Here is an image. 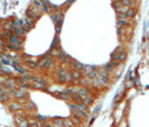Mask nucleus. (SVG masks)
Segmentation results:
<instances>
[{
    "label": "nucleus",
    "instance_id": "obj_1",
    "mask_svg": "<svg viewBox=\"0 0 149 127\" xmlns=\"http://www.w3.org/2000/svg\"><path fill=\"white\" fill-rule=\"evenodd\" d=\"M39 12L40 11L37 9L35 6H32L29 7L26 11V15H27V18H30V19H37L39 18Z\"/></svg>",
    "mask_w": 149,
    "mask_h": 127
},
{
    "label": "nucleus",
    "instance_id": "obj_2",
    "mask_svg": "<svg viewBox=\"0 0 149 127\" xmlns=\"http://www.w3.org/2000/svg\"><path fill=\"white\" fill-rule=\"evenodd\" d=\"M92 81H93V86L98 87V88H103L104 86H108V78H104V77L98 75V77L95 79H93Z\"/></svg>",
    "mask_w": 149,
    "mask_h": 127
},
{
    "label": "nucleus",
    "instance_id": "obj_3",
    "mask_svg": "<svg viewBox=\"0 0 149 127\" xmlns=\"http://www.w3.org/2000/svg\"><path fill=\"white\" fill-rule=\"evenodd\" d=\"M7 43H9L11 45H15V46H20V47H21V45H22V41L20 39V36L15 35V34H11V36L7 39Z\"/></svg>",
    "mask_w": 149,
    "mask_h": 127
},
{
    "label": "nucleus",
    "instance_id": "obj_4",
    "mask_svg": "<svg viewBox=\"0 0 149 127\" xmlns=\"http://www.w3.org/2000/svg\"><path fill=\"white\" fill-rule=\"evenodd\" d=\"M11 96H14L16 99H26V91H22L20 89H12L9 91Z\"/></svg>",
    "mask_w": 149,
    "mask_h": 127
},
{
    "label": "nucleus",
    "instance_id": "obj_5",
    "mask_svg": "<svg viewBox=\"0 0 149 127\" xmlns=\"http://www.w3.org/2000/svg\"><path fill=\"white\" fill-rule=\"evenodd\" d=\"M111 60H116L119 61V62H123V61L127 60V53H116L113 52L111 54Z\"/></svg>",
    "mask_w": 149,
    "mask_h": 127
},
{
    "label": "nucleus",
    "instance_id": "obj_6",
    "mask_svg": "<svg viewBox=\"0 0 149 127\" xmlns=\"http://www.w3.org/2000/svg\"><path fill=\"white\" fill-rule=\"evenodd\" d=\"M51 18H52V20H53V22L57 24L59 20H62L63 19V12H61V11H56L55 14H52L51 15Z\"/></svg>",
    "mask_w": 149,
    "mask_h": 127
},
{
    "label": "nucleus",
    "instance_id": "obj_7",
    "mask_svg": "<svg viewBox=\"0 0 149 127\" xmlns=\"http://www.w3.org/2000/svg\"><path fill=\"white\" fill-rule=\"evenodd\" d=\"M69 64H71V67H72L73 70H79V71H81V70H83L84 69L83 64L80 63V62H77L76 60H72Z\"/></svg>",
    "mask_w": 149,
    "mask_h": 127
},
{
    "label": "nucleus",
    "instance_id": "obj_8",
    "mask_svg": "<svg viewBox=\"0 0 149 127\" xmlns=\"http://www.w3.org/2000/svg\"><path fill=\"white\" fill-rule=\"evenodd\" d=\"M8 107H9V109H10L11 111H18L19 109H21V105L18 104L17 101H11V102H9V104H8Z\"/></svg>",
    "mask_w": 149,
    "mask_h": 127
},
{
    "label": "nucleus",
    "instance_id": "obj_9",
    "mask_svg": "<svg viewBox=\"0 0 149 127\" xmlns=\"http://www.w3.org/2000/svg\"><path fill=\"white\" fill-rule=\"evenodd\" d=\"M71 91L69 90H64V91H61L57 94V97L61 98V99H64V100H67L69 97H71Z\"/></svg>",
    "mask_w": 149,
    "mask_h": 127
},
{
    "label": "nucleus",
    "instance_id": "obj_10",
    "mask_svg": "<svg viewBox=\"0 0 149 127\" xmlns=\"http://www.w3.org/2000/svg\"><path fill=\"white\" fill-rule=\"evenodd\" d=\"M77 94L81 97V99H83V98L90 96V90L86 89V88H80L79 91H77Z\"/></svg>",
    "mask_w": 149,
    "mask_h": 127
},
{
    "label": "nucleus",
    "instance_id": "obj_11",
    "mask_svg": "<svg viewBox=\"0 0 149 127\" xmlns=\"http://www.w3.org/2000/svg\"><path fill=\"white\" fill-rule=\"evenodd\" d=\"M71 75L73 78V81H80V79L82 78V72L79 70H73L71 72Z\"/></svg>",
    "mask_w": 149,
    "mask_h": 127
},
{
    "label": "nucleus",
    "instance_id": "obj_12",
    "mask_svg": "<svg viewBox=\"0 0 149 127\" xmlns=\"http://www.w3.org/2000/svg\"><path fill=\"white\" fill-rule=\"evenodd\" d=\"M2 26H4L5 30H8V32H10V33L14 32V27H12V24H11L10 20H6V22H4Z\"/></svg>",
    "mask_w": 149,
    "mask_h": 127
},
{
    "label": "nucleus",
    "instance_id": "obj_13",
    "mask_svg": "<svg viewBox=\"0 0 149 127\" xmlns=\"http://www.w3.org/2000/svg\"><path fill=\"white\" fill-rule=\"evenodd\" d=\"M96 73H98V75H100V77H104V78L109 79V74L106 72V70L103 69V66L96 67Z\"/></svg>",
    "mask_w": 149,
    "mask_h": 127
},
{
    "label": "nucleus",
    "instance_id": "obj_14",
    "mask_svg": "<svg viewBox=\"0 0 149 127\" xmlns=\"http://www.w3.org/2000/svg\"><path fill=\"white\" fill-rule=\"evenodd\" d=\"M10 36H11V33H10V32H8V30L4 29L1 33H0V39H2V41L5 39V41L7 42V39L10 37Z\"/></svg>",
    "mask_w": 149,
    "mask_h": 127
},
{
    "label": "nucleus",
    "instance_id": "obj_15",
    "mask_svg": "<svg viewBox=\"0 0 149 127\" xmlns=\"http://www.w3.org/2000/svg\"><path fill=\"white\" fill-rule=\"evenodd\" d=\"M14 34L15 35H18L20 37H24L26 35V32L22 29L21 27H17V28H14Z\"/></svg>",
    "mask_w": 149,
    "mask_h": 127
},
{
    "label": "nucleus",
    "instance_id": "obj_16",
    "mask_svg": "<svg viewBox=\"0 0 149 127\" xmlns=\"http://www.w3.org/2000/svg\"><path fill=\"white\" fill-rule=\"evenodd\" d=\"M90 81H91V80H90L89 78H81L79 84H81V86L83 87V88H86V86H89V84H90Z\"/></svg>",
    "mask_w": 149,
    "mask_h": 127
},
{
    "label": "nucleus",
    "instance_id": "obj_17",
    "mask_svg": "<svg viewBox=\"0 0 149 127\" xmlns=\"http://www.w3.org/2000/svg\"><path fill=\"white\" fill-rule=\"evenodd\" d=\"M30 87L32 88H34V89H39V90H46V88H45V86H43L40 82H32V84H30Z\"/></svg>",
    "mask_w": 149,
    "mask_h": 127
},
{
    "label": "nucleus",
    "instance_id": "obj_18",
    "mask_svg": "<svg viewBox=\"0 0 149 127\" xmlns=\"http://www.w3.org/2000/svg\"><path fill=\"white\" fill-rule=\"evenodd\" d=\"M83 70L85 72V74H87V73H90L92 71H96V66H94V65H84Z\"/></svg>",
    "mask_w": 149,
    "mask_h": 127
},
{
    "label": "nucleus",
    "instance_id": "obj_19",
    "mask_svg": "<svg viewBox=\"0 0 149 127\" xmlns=\"http://www.w3.org/2000/svg\"><path fill=\"white\" fill-rule=\"evenodd\" d=\"M0 72H1L2 74H4V73H6L7 75L11 74V71L7 67V65H0Z\"/></svg>",
    "mask_w": 149,
    "mask_h": 127
},
{
    "label": "nucleus",
    "instance_id": "obj_20",
    "mask_svg": "<svg viewBox=\"0 0 149 127\" xmlns=\"http://www.w3.org/2000/svg\"><path fill=\"white\" fill-rule=\"evenodd\" d=\"M9 98H10V94H9V91H7L5 94L0 96V102H5V101L9 100Z\"/></svg>",
    "mask_w": 149,
    "mask_h": 127
},
{
    "label": "nucleus",
    "instance_id": "obj_21",
    "mask_svg": "<svg viewBox=\"0 0 149 127\" xmlns=\"http://www.w3.org/2000/svg\"><path fill=\"white\" fill-rule=\"evenodd\" d=\"M82 101H83L84 104H86V105L89 106V105H91V104H93V98H92L91 96H87V97L83 98Z\"/></svg>",
    "mask_w": 149,
    "mask_h": 127
},
{
    "label": "nucleus",
    "instance_id": "obj_22",
    "mask_svg": "<svg viewBox=\"0 0 149 127\" xmlns=\"http://www.w3.org/2000/svg\"><path fill=\"white\" fill-rule=\"evenodd\" d=\"M69 120L72 121L73 125H79V124H80V118H79L76 115H73V116L69 118Z\"/></svg>",
    "mask_w": 149,
    "mask_h": 127
},
{
    "label": "nucleus",
    "instance_id": "obj_23",
    "mask_svg": "<svg viewBox=\"0 0 149 127\" xmlns=\"http://www.w3.org/2000/svg\"><path fill=\"white\" fill-rule=\"evenodd\" d=\"M22 61L25 62V63H32V62H36V60L34 59V57H30V56H27V55H25L24 57H22Z\"/></svg>",
    "mask_w": 149,
    "mask_h": 127
},
{
    "label": "nucleus",
    "instance_id": "obj_24",
    "mask_svg": "<svg viewBox=\"0 0 149 127\" xmlns=\"http://www.w3.org/2000/svg\"><path fill=\"white\" fill-rule=\"evenodd\" d=\"M63 126L64 127H73L74 125H73L72 121L69 120V118H65V119H63Z\"/></svg>",
    "mask_w": 149,
    "mask_h": 127
},
{
    "label": "nucleus",
    "instance_id": "obj_25",
    "mask_svg": "<svg viewBox=\"0 0 149 127\" xmlns=\"http://www.w3.org/2000/svg\"><path fill=\"white\" fill-rule=\"evenodd\" d=\"M118 26H130V22H127L126 19H119L118 20Z\"/></svg>",
    "mask_w": 149,
    "mask_h": 127
},
{
    "label": "nucleus",
    "instance_id": "obj_26",
    "mask_svg": "<svg viewBox=\"0 0 149 127\" xmlns=\"http://www.w3.org/2000/svg\"><path fill=\"white\" fill-rule=\"evenodd\" d=\"M76 105H77V108H79V109L87 111V107H89V106H87L86 104H84L83 101H82V102H79V104H76Z\"/></svg>",
    "mask_w": 149,
    "mask_h": 127
},
{
    "label": "nucleus",
    "instance_id": "obj_27",
    "mask_svg": "<svg viewBox=\"0 0 149 127\" xmlns=\"http://www.w3.org/2000/svg\"><path fill=\"white\" fill-rule=\"evenodd\" d=\"M53 123H54V125H57V126H63V119L59 117H55L53 119Z\"/></svg>",
    "mask_w": 149,
    "mask_h": 127
},
{
    "label": "nucleus",
    "instance_id": "obj_28",
    "mask_svg": "<svg viewBox=\"0 0 149 127\" xmlns=\"http://www.w3.org/2000/svg\"><path fill=\"white\" fill-rule=\"evenodd\" d=\"M53 63H54V60H53V57H49V59H47V62H46V64H45V67H44V69L48 70V69H49V67L53 65Z\"/></svg>",
    "mask_w": 149,
    "mask_h": 127
},
{
    "label": "nucleus",
    "instance_id": "obj_29",
    "mask_svg": "<svg viewBox=\"0 0 149 127\" xmlns=\"http://www.w3.org/2000/svg\"><path fill=\"white\" fill-rule=\"evenodd\" d=\"M116 10L118 14H127V11L129 10V7H123L122 6V7H120L119 9H116Z\"/></svg>",
    "mask_w": 149,
    "mask_h": 127
},
{
    "label": "nucleus",
    "instance_id": "obj_30",
    "mask_svg": "<svg viewBox=\"0 0 149 127\" xmlns=\"http://www.w3.org/2000/svg\"><path fill=\"white\" fill-rule=\"evenodd\" d=\"M96 77H98L96 71H92V72H90V73H87L86 74V78H89L90 80H93V79H95Z\"/></svg>",
    "mask_w": 149,
    "mask_h": 127
},
{
    "label": "nucleus",
    "instance_id": "obj_31",
    "mask_svg": "<svg viewBox=\"0 0 149 127\" xmlns=\"http://www.w3.org/2000/svg\"><path fill=\"white\" fill-rule=\"evenodd\" d=\"M136 15V10L135 9H132V8H129V10L127 11V17L128 18H131V17H133V16Z\"/></svg>",
    "mask_w": 149,
    "mask_h": 127
},
{
    "label": "nucleus",
    "instance_id": "obj_32",
    "mask_svg": "<svg viewBox=\"0 0 149 127\" xmlns=\"http://www.w3.org/2000/svg\"><path fill=\"white\" fill-rule=\"evenodd\" d=\"M73 81V78L72 75H71V73H69V72L66 71V74H65V83H69Z\"/></svg>",
    "mask_w": 149,
    "mask_h": 127
},
{
    "label": "nucleus",
    "instance_id": "obj_33",
    "mask_svg": "<svg viewBox=\"0 0 149 127\" xmlns=\"http://www.w3.org/2000/svg\"><path fill=\"white\" fill-rule=\"evenodd\" d=\"M25 108L26 109H30V110H32V109H35L36 107H35V105H34L32 101H27L26 105H25Z\"/></svg>",
    "mask_w": 149,
    "mask_h": 127
},
{
    "label": "nucleus",
    "instance_id": "obj_34",
    "mask_svg": "<svg viewBox=\"0 0 149 127\" xmlns=\"http://www.w3.org/2000/svg\"><path fill=\"white\" fill-rule=\"evenodd\" d=\"M48 59H49V57H48ZM46 62H47V59H43V60L40 61L39 63L37 64V66L39 67V69H44V67H45V64H46Z\"/></svg>",
    "mask_w": 149,
    "mask_h": 127
},
{
    "label": "nucleus",
    "instance_id": "obj_35",
    "mask_svg": "<svg viewBox=\"0 0 149 127\" xmlns=\"http://www.w3.org/2000/svg\"><path fill=\"white\" fill-rule=\"evenodd\" d=\"M103 69H104V70H106V73H108V74H109L110 72H111V71H112V70H113V67L111 66V64H110V63L106 64V65H104V66H103Z\"/></svg>",
    "mask_w": 149,
    "mask_h": 127
},
{
    "label": "nucleus",
    "instance_id": "obj_36",
    "mask_svg": "<svg viewBox=\"0 0 149 127\" xmlns=\"http://www.w3.org/2000/svg\"><path fill=\"white\" fill-rule=\"evenodd\" d=\"M66 56V53L64 52V51H61V52L58 53V55H57V57H58V60L61 61V62H62L63 60H64V57H65Z\"/></svg>",
    "mask_w": 149,
    "mask_h": 127
},
{
    "label": "nucleus",
    "instance_id": "obj_37",
    "mask_svg": "<svg viewBox=\"0 0 149 127\" xmlns=\"http://www.w3.org/2000/svg\"><path fill=\"white\" fill-rule=\"evenodd\" d=\"M120 63H121V62H119V61H116V60H111V62H110V64H111V66H112V67L120 66Z\"/></svg>",
    "mask_w": 149,
    "mask_h": 127
},
{
    "label": "nucleus",
    "instance_id": "obj_38",
    "mask_svg": "<svg viewBox=\"0 0 149 127\" xmlns=\"http://www.w3.org/2000/svg\"><path fill=\"white\" fill-rule=\"evenodd\" d=\"M24 22H25L26 25L29 26V27H32V26H33V24H34V22L30 18H25V19H24Z\"/></svg>",
    "mask_w": 149,
    "mask_h": 127
},
{
    "label": "nucleus",
    "instance_id": "obj_39",
    "mask_svg": "<svg viewBox=\"0 0 149 127\" xmlns=\"http://www.w3.org/2000/svg\"><path fill=\"white\" fill-rule=\"evenodd\" d=\"M121 4L123 7H129L131 5V0H121Z\"/></svg>",
    "mask_w": 149,
    "mask_h": 127
},
{
    "label": "nucleus",
    "instance_id": "obj_40",
    "mask_svg": "<svg viewBox=\"0 0 149 127\" xmlns=\"http://www.w3.org/2000/svg\"><path fill=\"white\" fill-rule=\"evenodd\" d=\"M112 6L116 8V9H119L120 7H122V4H121V1H114L112 4Z\"/></svg>",
    "mask_w": 149,
    "mask_h": 127
},
{
    "label": "nucleus",
    "instance_id": "obj_41",
    "mask_svg": "<svg viewBox=\"0 0 149 127\" xmlns=\"http://www.w3.org/2000/svg\"><path fill=\"white\" fill-rule=\"evenodd\" d=\"M15 120H16V123H17V125H19L20 123H22V121L25 120V118H24V117H21V116H17L16 118H15Z\"/></svg>",
    "mask_w": 149,
    "mask_h": 127
},
{
    "label": "nucleus",
    "instance_id": "obj_42",
    "mask_svg": "<svg viewBox=\"0 0 149 127\" xmlns=\"http://www.w3.org/2000/svg\"><path fill=\"white\" fill-rule=\"evenodd\" d=\"M71 61H72V59H71V56L66 54V56L64 57V60L62 61V63H71Z\"/></svg>",
    "mask_w": 149,
    "mask_h": 127
},
{
    "label": "nucleus",
    "instance_id": "obj_43",
    "mask_svg": "<svg viewBox=\"0 0 149 127\" xmlns=\"http://www.w3.org/2000/svg\"><path fill=\"white\" fill-rule=\"evenodd\" d=\"M42 9H43L44 12H46V14H51V11H49V8H48L47 5H44V4H43V7H42Z\"/></svg>",
    "mask_w": 149,
    "mask_h": 127
},
{
    "label": "nucleus",
    "instance_id": "obj_44",
    "mask_svg": "<svg viewBox=\"0 0 149 127\" xmlns=\"http://www.w3.org/2000/svg\"><path fill=\"white\" fill-rule=\"evenodd\" d=\"M37 119H38V121H42L43 124H45V121H46V117L42 116V115H38V116H37Z\"/></svg>",
    "mask_w": 149,
    "mask_h": 127
},
{
    "label": "nucleus",
    "instance_id": "obj_45",
    "mask_svg": "<svg viewBox=\"0 0 149 127\" xmlns=\"http://www.w3.org/2000/svg\"><path fill=\"white\" fill-rule=\"evenodd\" d=\"M29 126V124H28V121H27V120H24V121H22V123H20L18 125V127H28Z\"/></svg>",
    "mask_w": 149,
    "mask_h": 127
},
{
    "label": "nucleus",
    "instance_id": "obj_46",
    "mask_svg": "<svg viewBox=\"0 0 149 127\" xmlns=\"http://www.w3.org/2000/svg\"><path fill=\"white\" fill-rule=\"evenodd\" d=\"M116 53H124V49L122 47V46H119V47H117L116 51H114Z\"/></svg>",
    "mask_w": 149,
    "mask_h": 127
},
{
    "label": "nucleus",
    "instance_id": "obj_47",
    "mask_svg": "<svg viewBox=\"0 0 149 127\" xmlns=\"http://www.w3.org/2000/svg\"><path fill=\"white\" fill-rule=\"evenodd\" d=\"M21 28H22V29H24V30H25L26 33H27V32H29V30H30V28H32V27L27 26V25H26L25 22H24V25H22V26H21Z\"/></svg>",
    "mask_w": 149,
    "mask_h": 127
},
{
    "label": "nucleus",
    "instance_id": "obj_48",
    "mask_svg": "<svg viewBox=\"0 0 149 127\" xmlns=\"http://www.w3.org/2000/svg\"><path fill=\"white\" fill-rule=\"evenodd\" d=\"M118 18L119 19H127V14H118Z\"/></svg>",
    "mask_w": 149,
    "mask_h": 127
},
{
    "label": "nucleus",
    "instance_id": "obj_49",
    "mask_svg": "<svg viewBox=\"0 0 149 127\" xmlns=\"http://www.w3.org/2000/svg\"><path fill=\"white\" fill-rule=\"evenodd\" d=\"M27 65H28V67H30V69H35V67L37 66L36 62H32V63H28Z\"/></svg>",
    "mask_w": 149,
    "mask_h": 127
},
{
    "label": "nucleus",
    "instance_id": "obj_50",
    "mask_svg": "<svg viewBox=\"0 0 149 127\" xmlns=\"http://www.w3.org/2000/svg\"><path fill=\"white\" fill-rule=\"evenodd\" d=\"M40 1H42L44 5H48V6H52V5H53L51 1H49V0H40Z\"/></svg>",
    "mask_w": 149,
    "mask_h": 127
},
{
    "label": "nucleus",
    "instance_id": "obj_51",
    "mask_svg": "<svg viewBox=\"0 0 149 127\" xmlns=\"http://www.w3.org/2000/svg\"><path fill=\"white\" fill-rule=\"evenodd\" d=\"M46 127H62V126H57V125H46Z\"/></svg>",
    "mask_w": 149,
    "mask_h": 127
},
{
    "label": "nucleus",
    "instance_id": "obj_52",
    "mask_svg": "<svg viewBox=\"0 0 149 127\" xmlns=\"http://www.w3.org/2000/svg\"><path fill=\"white\" fill-rule=\"evenodd\" d=\"M0 64H1V54H0Z\"/></svg>",
    "mask_w": 149,
    "mask_h": 127
},
{
    "label": "nucleus",
    "instance_id": "obj_53",
    "mask_svg": "<svg viewBox=\"0 0 149 127\" xmlns=\"http://www.w3.org/2000/svg\"><path fill=\"white\" fill-rule=\"evenodd\" d=\"M28 127H30V126H28Z\"/></svg>",
    "mask_w": 149,
    "mask_h": 127
}]
</instances>
